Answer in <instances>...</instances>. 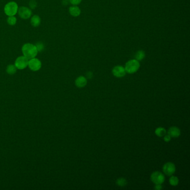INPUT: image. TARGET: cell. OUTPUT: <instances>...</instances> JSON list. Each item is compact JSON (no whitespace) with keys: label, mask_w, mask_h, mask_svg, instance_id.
Segmentation results:
<instances>
[{"label":"cell","mask_w":190,"mask_h":190,"mask_svg":"<svg viewBox=\"0 0 190 190\" xmlns=\"http://www.w3.org/2000/svg\"><path fill=\"white\" fill-rule=\"evenodd\" d=\"M22 52L24 56L28 59L36 57L38 53L36 46L30 43H25L22 46Z\"/></svg>","instance_id":"obj_1"},{"label":"cell","mask_w":190,"mask_h":190,"mask_svg":"<svg viewBox=\"0 0 190 190\" xmlns=\"http://www.w3.org/2000/svg\"><path fill=\"white\" fill-rule=\"evenodd\" d=\"M18 7L17 3L11 1L7 3L4 8V12L8 16H14L18 12Z\"/></svg>","instance_id":"obj_2"},{"label":"cell","mask_w":190,"mask_h":190,"mask_svg":"<svg viewBox=\"0 0 190 190\" xmlns=\"http://www.w3.org/2000/svg\"><path fill=\"white\" fill-rule=\"evenodd\" d=\"M140 67L139 61H137L136 59H133L129 60L126 63L124 68L126 72H128V74H133L138 70Z\"/></svg>","instance_id":"obj_3"},{"label":"cell","mask_w":190,"mask_h":190,"mask_svg":"<svg viewBox=\"0 0 190 190\" xmlns=\"http://www.w3.org/2000/svg\"><path fill=\"white\" fill-rule=\"evenodd\" d=\"M151 179L152 182L156 185V184L161 185L165 181V176L162 172L155 171L151 174Z\"/></svg>","instance_id":"obj_4"},{"label":"cell","mask_w":190,"mask_h":190,"mask_svg":"<svg viewBox=\"0 0 190 190\" xmlns=\"http://www.w3.org/2000/svg\"><path fill=\"white\" fill-rule=\"evenodd\" d=\"M29 59L24 56H21L18 57L14 63V65L16 68L19 70L25 69L28 66Z\"/></svg>","instance_id":"obj_5"},{"label":"cell","mask_w":190,"mask_h":190,"mask_svg":"<svg viewBox=\"0 0 190 190\" xmlns=\"http://www.w3.org/2000/svg\"><path fill=\"white\" fill-rule=\"evenodd\" d=\"M163 171L167 176H172L176 172V166L172 162H167L163 166Z\"/></svg>","instance_id":"obj_6"},{"label":"cell","mask_w":190,"mask_h":190,"mask_svg":"<svg viewBox=\"0 0 190 190\" xmlns=\"http://www.w3.org/2000/svg\"><path fill=\"white\" fill-rule=\"evenodd\" d=\"M41 62L37 58H32L29 60L28 66L32 71L36 72L39 70L41 68Z\"/></svg>","instance_id":"obj_7"},{"label":"cell","mask_w":190,"mask_h":190,"mask_svg":"<svg viewBox=\"0 0 190 190\" xmlns=\"http://www.w3.org/2000/svg\"><path fill=\"white\" fill-rule=\"evenodd\" d=\"M18 15L22 19H28L32 15V11L28 7L22 6L18 10Z\"/></svg>","instance_id":"obj_8"},{"label":"cell","mask_w":190,"mask_h":190,"mask_svg":"<svg viewBox=\"0 0 190 190\" xmlns=\"http://www.w3.org/2000/svg\"><path fill=\"white\" fill-rule=\"evenodd\" d=\"M113 75L117 78H122L126 76L125 68L122 66H116L112 70Z\"/></svg>","instance_id":"obj_9"},{"label":"cell","mask_w":190,"mask_h":190,"mask_svg":"<svg viewBox=\"0 0 190 190\" xmlns=\"http://www.w3.org/2000/svg\"><path fill=\"white\" fill-rule=\"evenodd\" d=\"M168 134L172 138H178L181 135V130L177 127H171L168 130Z\"/></svg>","instance_id":"obj_10"},{"label":"cell","mask_w":190,"mask_h":190,"mask_svg":"<svg viewBox=\"0 0 190 190\" xmlns=\"http://www.w3.org/2000/svg\"><path fill=\"white\" fill-rule=\"evenodd\" d=\"M75 84L77 87L82 88L86 86L87 84V79L83 76H80L76 79Z\"/></svg>","instance_id":"obj_11"},{"label":"cell","mask_w":190,"mask_h":190,"mask_svg":"<svg viewBox=\"0 0 190 190\" xmlns=\"http://www.w3.org/2000/svg\"><path fill=\"white\" fill-rule=\"evenodd\" d=\"M69 13L72 16L74 17H77L79 16L81 13V11L80 10L79 7L77 6H71L69 8Z\"/></svg>","instance_id":"obj_12"},{"label":"cell","mask_w":190,"mask_h":190,"mask_svg":"<svg viewBox=\"0 0 190 190\" xmlns=\"http://www.w3.org/2000/svg\"><path fill=\"white\" fill-rule=\"evenodd\" d=\"M31 24L34 27H38L41 24V18L38 15H34L31 18Z\"/></svg>","instance_id":"obj_13"},{"label":"cell","mask_w":190,"mask_h":190,"mask_svg":"<svg viewBox=\"0 0 190 190\" xmlns=\"http://www.w3.org/2000/svg\"><path fill=\"white\" fill-rule=\"evenodd\" d=\"M17 72V68L14 65H8L6 68V72L9 75H14Z\"/></svg>","instance_id":"obj_14"},{"label":"cell","mask_w":190,"mask_h":190,"mask_svg":"<svg viewBox=\"0 0 190 190\" xmlns=\"http://www.w3.org/2000/svg\"><path fill=\"white\" fill-rule=\"evenodd\" d=\"M146 56L145 53L143 50H139L137 52L136 54H135L134 58L137 61H142L144 58Z\"/></svg>","instance_id":"obj_15"},{"label":"cell","mask_w":190,"mask_h":190,"mask_svg":"<svg viewBox=\"0 0 190 190\" xmlns=\"http://www.w3.org/2000/svg\"><path fill=\"white\" fill-rule=\"evenodd\" d=\"M155 134L159 137H162L166 134V130L163 127H158L155 130Z\"/></svg>","instance_id":"obj_16"},{"label":"cell","mask_w":190,"mask_h":190,"mask_svg":"<svg viewBox=\"0 0 190 190\" xmlns=\"http://www.w3.org/2000/svg\"><path fill=\"white\" fill-rule=\"evenodd\" d=\"M169 183L171 185H172L173 186H176L178 185V184L179 183V179L177 177L172 175V176L169 178Z\"/></svg>","instance_id":"obj_17"},{"label":"cell","mask_w":190,"mask_h":190,"mask_svg":"<svg viewBox=\"0 0 190 190\" xmlns=\"http://www.w3.org/2000/svg\"><path fill=\"white\" fill-rule=\"evenodd\" d=\"M116 184H117V186H118L119 187H124L127 185V180L124 178L121 177V178H119V179H117Z\"/></svg>","instance_id":"obj_18"},{"label":"cell","mask_w":190,"mask_h":190,"mask_svg":"<svg viewBox=\"0 0 190 190\" xmlns=\"http://www.w3.org/2000/svg\"><path fill=\"white\" fill-rule=\"evenodd\" d=\"M7 23L8 25L11 26H14L16 24L17 19L14 16H8L7 20Z\"/></svg>","instance_id":"obj_19"},{"label":"cell","mask_w":190,"mask_h":190,"mask_svg":"<svg viewBox=\"0 0 190 190\" xmlns=\"http://www.w3.org/2000/svg\"><path fill=\"white\" fill-rule=\"evenodd\" d=\"M35 46H36V49H37L38 52H42L44 50V49H45L44 44H43V43H42L41 41L37 42L36 43Z\"/></svg>","instance_id":"obj_20"},{"label":"cell","mask_w":190,"mask_h":190,"mask_svg":"<svg viewBox=\"0 0 190 190\" xmlns=\"http://www.w3.org/2000/svg\"><path fill=\"white\" fill-rule=\"evenodd\" d=\"M29 6L30 7V9L34 10L37 6V2L35 0H30L29 2Z\"/></svg>","instance_id":"obj_21"},{"label":"cell","mask_w":190,"mask_h":190,"mask_svg":"<svg viewBox=\"0 0 190 190\" xmlns=\"http://www.w3.org/2000/svg\"><path fill=\"white\" fill-rule=\"evenodd\" d=\"M82 1V0H69V2L73 5H78L80 4Z\"/></svg>","instance_id":"obj_22"},{"label":"cell","mask_w":190,"mask_h":190,"mask_svg":"<svg viewBox=\"0 0 190 190\" xmlns=\"http://www.w3.org/2000/svg\"><path fill=\"white\" fill-rule=\"evenodd\" d=\"M86 79H91L93 77V73L92 72H88L86 74Z\"/></svg>","instance_id":"obj_23"},{"label":"cell","mask_w":190,"mask_h":190,"mask_svg":"<svg viewBox=\"0 0 190 190\" xmlns=\"http://www.w3.org/2000/svg\"><path fill=\"white\" fill-rule=\"evenodd\" d=\"M163 140H165L166 142H169L171 140V137L169 136V134H167L166 135L165 134L164 136V138H163Z\"/></svg>","instance_id":"obj_24"},{"label":"cell","mask_w":190,"mask_h":190,"mask_svg":"<svg viewBox=\"0 0 190 190\" xmlns=\"http://www.w3.org/2000/svg\"><path fill=\"white\" fill-rule=\"evenodd\" d=\"M154 189L156 190H161L162 189V186L161 184H156L154 187Z\"/></svg>","instance_id":"obj_25"},{"label":"cell","mask_w":190,"mask_h":190,"mask_svg":"<svg viewBox=\"0 0 190 190\" xmlns=\"http://www.w3.org/2000/svg\"><path fill=\"white\" fill-rule=\"evenodd\" d=\"M69 0H63V4L64 5V6H66L68 5L69 3Z\"/></svg>","instance_id":"obj_26"}]
</instances>
